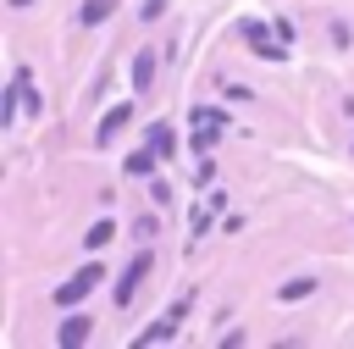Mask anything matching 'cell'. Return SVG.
Listing matches in <instances>:
<instances>
[{
  "label": "cell",
  "instance_id": "obj_1",
  "mask_svg": "<svg viewBox=\"0 0 354 349\" xmlns=\"http://www.w3.org/2000/svg\"><path fill=\"white\" fill-rule=\"evenodd\" d=\"M100 277H105V266L100 260H88L83 271H72L66 283H55V305H77V299H88L94 288H100Z\"/></svg>",
  "mask_w": 354,
  "mask_h": 349
},
{
  "label": "cell",
  "instance_id": "obj_2",
  "mask_svg": "<svg viewBox=\"0 0 354 349\" xmlns=\"http://www.w3.org/2000/svg\"><path fill=\"white\" fill-rule=\"evenodd\" d=\"M144 277H149V249H138V255L127 260V271H122V283H116V305H133V294H138Z\"/></svg>",
  "mask_w": 354,
  "mask_h": 349
},
{
  "label": "cell",
  "instance_id": "obj_3",
  "mask_svg": "<svg viewBox=\"0 0 354 349\" xmlns=\"http://www.w3.org/2000/svg\"><path fill=\"white\" fill-rule=\"evenodd\" d=\"M183 316H188V299H177V305H171V310H166L160 321H149V327L138 332V343H160V338H171V332L183 327Z\"/></svg>",
  "mask_w": 354,
  "mask_h": 349
},
{
  "label": "cell",
  "instance_id": "obj_4",
  "mask_svg": "<svg viewBox=\"0 0 354 349\" xmlns=\"http://www.w3.org/2000/svg\"><path fill=\"white\" fill-rule=\"evenodd\" d=\"M127 122H133V100H122V105H111V111L100 116V127H94V144H111V138H116V133H122Z\"/></svg>",
  "mask_w": 354,
  "mask_h": 349
},
{
  "label": "cell",
  "instance_id": "obj_5",
  "mask_svg": "<svg viewBox=\"0 0 354 349\" xmlns=\"http://www.w3.org/2000/svg\"><path fill=\"white\" fill-rule=\"evenodd\" d=\"M243 39L260 50V61H282V55H288L282 44H271V39H266V28H260V22H243Z\"/></svg>",
  "mask_w": 354,
  "mask_h": 349
},
{
  "label": "cell",
  "instance_id": "obj_6",
  "mask_svg": "<svg viewBox=\"0 0 354 349\" xmlns=\"http://www.w3.org/2000/svg\"><path fill=\"white\" fill-rule=\"evenodd\" d=\"M88 332H94V321H88V316H66V321H61V327H55V338H61V343H66V349H77V343H83V338H88Z\"/></svg>",
  "mask_w": 354,
  "mask_h": 349
},
{
  "label": "cell",
  "instance_id": "obj_7",
  "mask_svg": "<svg viewBox=\"0 0 354 349\" xmlns=\"http://www.w3.org/2000/svg\"><path fill=\"white\" fill-rule=\"evenodd\" d=\"M144 144H149V150H155V155H160V161H166V155H171V150H177V133H171V122H155V127H149V133H144Z\"/></svg>",
  "mask_w": 354,
  "mask_h": 349
},
{
  "label": "cell",
  "instance_id": "obj_8",
  "mask_svg": "<svg viewBox=\"0 0 354 349\" xmlns=\"http://www.w3.org/2000/svg\"><path fill=\"white\" fill-rule=\"evenodd\" d=\"M127 78H133V89L144 94V89H149V78H155V55H149V50H138V55H133V66H127Z\"/></svg>",
  "mask_w": 354,
  "mask_h": 349
},
{
  "label": "cell",
  "instance_id": "obj_9",
  "mask_svg": "<svg viewBox=\"0 0 354 349\" xmlns=\"http://www.w3.org/2000/svg\"><path fill=\"white\" fill-rule=\"evenodd\" d=\"M155 161H160V155H155L149 144H144V150H133V155H127V177H149V172H155Z\"/></svg>",
  "mask_w": 354,
  "mask_h": 349
},
{
  "label": "cell",
  "instance_id": "obj_10",
  "mask_svg": "<svg viewBox=\"0 0 354 349\" xmlns=\"http://www.w3.org/2000/svg\"><path fill=\"white\" fill-rule=\"evenodd\" d=\"M111 238H116V222H94V227L83 233V244H88V249H105Z\"/></svg>",
  "mask_w": 354,
  "mask_h": 349
},
{
  "label": "cell",
  "instance_id": "obj_11",
  "mask_svg": "<svg viewBox=\"0 0 354 349\" xmlns=\"http://www.w3.org/2000/svg\"><path fill=\"white\" fill-rule=\"evenodd\" d=\"M310 288H315V277H288V283L277 288V299H288V305H293V299H304Z\"/></svg>",
  "mask_w": 354,
  "mask_h": 349
},
{
  "label": "cell",
  "instance_id": "obj_12",
  "mask_svg": "<svg viewBox=\"0 0 354 349\" xmlns=\"http://www.w3.org/2000/svg\"><path fill=\"white\" fill-rule=\"evenodd\" d=\"M111 11H116L111 0H83V22H88V28H100V22L111 17Z\"/></svg>",
  "mask_w": 354,
  "mask_h": 349
},
{
  "label": "cell",
  "instance_id": "obj_13",
  "mask_svg": "<svg viewBox=\"0 0 354 349\" xmlns=\"http://www.w3.org/2000/svg\"><path fill=\"white\" fill-rule=\"evenodd\" d=\"M138 17H144V22H160V17H166V0H144Z\"/></svg>",
  "mask_w": 354,
  "mask_h": 349
},
{
  "label": "cell",
  "instance_id": "obj_14",
  "mask_svg": "<svg viewBox=\"0 0 354 349\" xmlns=\"http://www.w3.org/2000/svg\"><path fill=\"white\" fill-rule=\"evenodd\" d=\"M11 6H28V0H11Z\"/></svg>",
  "mask_w": 354,
  "mask_h": 349
}]
</instances>
